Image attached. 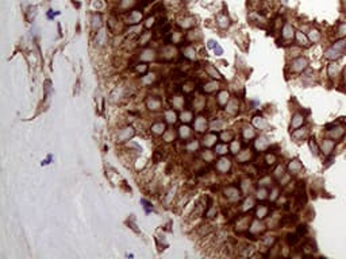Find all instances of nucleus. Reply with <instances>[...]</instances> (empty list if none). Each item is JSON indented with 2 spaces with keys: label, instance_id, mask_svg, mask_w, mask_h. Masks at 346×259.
Returning <instances> with one entry per match:
<instances>
[{
  "label": "nucleus",
  "instance_id": "obj_25",
  "mask_svg": "<svg viewBox=\"0 0 346 259\" xmlns=\"http://www.w3.org/2000/svg\"><path fill=\"white\" fill-rule=\"evenodd\" d=\"M307 231V228H305V225H300L299 228V234H304V232Z\"/></svg>",
  "mask_w": 346,
  "mask_h": 259
},
{
  "label": "nucleus",
  "instance_id": "obj_26",
  "mask_svg": "<svg viewBox=\"0 0 346 259\" xmlns=\"http://www.w3.org/2000/svg\"><path fill=\"white\" fill-rule=\"evenodd\" d=\"M237 148H239V144H238V143H234V146H233V153H237Z\"/></svg>",
  "mask_w": 346,
  "mask_h": 259
},
{
  "label": "nucleus",
  "instance_id": "obj_12",
  "mask_svg": "<svg viewBox=\"0 0 346 259\" xmlns=\"http://www.w3.org/2000/svg\"><path fill=\"white\" fill-rule=\"evenodd\" d=\"M266 212H268V209L265 207H261V208H258V210H257V217H265V215H266Z\"/></svg>",
  "mask_w": 346,
  "mask_h": 259
},
{
  "label": "nucleus",
  "instance_id": "obj_21",
  "mask_svg": "<svg viewBox=\"0 0 346 259\" xmlns=\"http://www.w3.org/2000/svg\"><path fill=\"white\" fill-rule=\"evenodd\" d=\"M208 72H210V73H211V74H212V77H218V78H219V77H221V76H219V73H218V72H216V70H214V69H212V67H211V66H210V67H208Z\"/></svg>",
  "mask_w": 346,
  "mask_h": 259
},
{
  "label": "nucleus",
  "instance_id": "obj_7",
  "mask_svg": "<svg viewBox=\"0 0 346 259\" xmlns=\"http://www.w3.org/2000/svg\"><path fill=\"white\" fill-rule=\"evenodd\" d=\"M329 76L331 78H334L335 76H337V65L335 64H330L329 66Z\"/></svg>",
  "mask_w": 346,
  "mask_h": 259
},
{
  "label": "nucleus",
  "instance_id": "obj_15",
  "mask_svg": "<svg viewBox=\"0 0 346 259\" xmlns=\"http://www.w3.org/2000/svg\"><path fill=\"white\" fill-rule=\"evenodd\" d=\"M288 242H289V244H296V243L299 242V237H297V235H289Z\"/></svg>",
  "mask_w": 346,
  "mask_h": 259
},
{
  "label": "nucleus",
  "instance_id": "obj_10",
  "mask_svg": "<svg viewBox=\"0 0 346 259\" xmlns=\"http://www.w3.org/2000/svg\"><path fill=\"white\" fill-rule=\"evenodd\" d=\"M300 167L302 166H300V163L297 161H293L291 165H289V169H291V171H293V173H296L297 170H300Z\"/></svg>",
  "mask_w": 346,
  "mask_h": 259
},
{
  "label": "nucleus",
  "instance_id": "obj_2",
  "mask_svg": "<svg viewBox=\"0 0 346 259\" xmlns=\"http://www.w3.org/2000/svg\"><path fill=\"white\" fill-rule=\"evenodd\" d=\"M332 147H334V142H332V140H324L323 144H322V150H323V153L326 154V155H329V154L331 153Z\"/></svg>",
  "mask_w": 346,
  "mask_h": 259
},
{
  "label": "nucleus",
  "instance_id": "obj_9",
  "mask_svg": "<svg viewBox=\"0 0 346 259\" xmlns=\"http://www.w3.org/2000/svg\"><path fill=\"white\" fill-rule=\"evenodd\" d=\"M335 130H337V131H332L331 135H332V138H335V139H339V138L343 135V128L342 127H338V128H335Z\"/></svg>",
  "mask_w": 346,
  "mask_h": 259
},
{
  "label": "nucleus",
  "instance_id": "obj_18",
  "mask_svg": "<svg viewBox=\"0 0 346 259\" xmlns=\"http://www.w3.org/2000/svg\"><path fill=\"white\" fill-rule=\"evenodd\" d=\"M310 38L312 40H318L319 39V34H318V31H311L310 32Z\"/></svg>",
  "mask_w": 346,
  "mask_h": 259
},
{
  "label": "nucleus",
  "instance_id": "obj_8",
  "mask_svg": "<svg viewBox=\"0 0 346 259\" xmlns=\"http://www.w3.org/2000/svg\"><path fill=\"white\" fill-rule=\"evenodd\" d=\"M296 38H297V40L300 42V45H304V46H307V45H308L307 38H305L304 35L302 34V32H297V34H296Z\"/></svg>",
  "mask_w": 346,
  "mask_h": 259
},
{
  "label": "nucleus",
  "instance_id": "obj_22",
  "mask_svg": "<svg viewBox=\"0 0 346 259\" xmlns=\"http://www.w3.org/2000/svg\"><path fill=\"white\" fill-rule=\"evenodd\" d=\"M283 171H284V169H283L281 166H280V167H277V170H276V175H277V177L283 175Z\"/></svg>",
  "mask_w": 346,
  "mask_h": 259
},
{
  "label": "nucleus",
  "instance_id": "obj_6",
  "mask_svg": "<svg viewBox=\"0 0 346 259\" xmlns=\"http://www.w3.org/2000/svg\"><path fill=\"white\" fill-rule=\"evenodd\" d=\"M303 120H304V119H303L302 115H295L293 121H292V127H293V128H295V127H299L300 124L303 123Z\"/></svg>",
  "mask_w": 346,
  "mask_h": 259
},
{
  "label": "nucleus",
  "instance_id": "obj_1",
  "mask_svg": "<svg viewBox=\"0 0 346 259\" xmlns=\"http://www.w3.org/2000/svg\"><path fill=\"white\" fill-rule=\"evenodd\" d=\"M345 47H346V42H345V40H339V42H337L332 47H330L329 50L326 51V57H327V58H330V59L339 58Z\"/></svg>",
  "mask_w": 346,
  "mask_h": 259
},
{
  "label": "nucleus",
  "instance_id": "obj_4",
  "mask_svg": "<svg viewBox=\"0 0 346 259\" xmlns=\"http://www.w3.org/2000/svg\"><path fill=\"white\" fill-rule=\"evenodd\" d=\"M218 167L222 170V171H226V170H229V167H230V162L227 161V159H221L218 163Z\"/></svg>",
  "mask_w": 346,
  "mask_h": 259
},
{
  "label": "nucleus",
  "instance_id": "obj_5",
  "mask_svg": "<svg viewBox=\"0 0 346 259\" xmlns=\"http://www.w3.org/2000/svg\"><path fill=\"white\" fill-rule=\"evenodd\" d=\"M292 35H293V30H292V27L289 26V24H287L283 30V37L284 38H292Z\"/></svg>",
  "mask_w": 346,
  "mask_h": 259
},
{
  "label": "nucleus",
  "instance_id": "obj_19",
  "mask_svg": "<svg viewBox=\"0 0 346 259\" xmlns=\"http://www.w3.org/2000/svg\"><path fill=\"white\" fill-rule=\"evenodd\" d=\"M216 150H218V151H216L218 154H224V153L227 151V147H226V146H218V147H216Z\"/></svg>",
  "mask_w": 346,
  "mask_h": 259
},
{
  "label": "nucleus",
  "instance_id": "obj_16",
  "mask_svg": "<svg viewBox=\"0 0 346 259\" xmlns=\"http://www.w3.org/2000/svg\"><path fill=\"white\" fill-rule=\"evenodd\" d=\"M338 34L339 35H346V23L341 24L339 28H338Z\"/></svg>",
  "mask_w": 346,
  "mask_h": 259
},
{
  "label": "nucleus",
  "instance_id": "obj_20",
  "mask_svg": "<svg viewBox=\"0 0 346 259\" xmlns=\"http://www.w3.org/2000/svg\"><path fill=\"white\" fill-rule=\"evenodd\" d=\"M253 135H254L253 130H251V128H246V131H245V136H246V138H251Z\"/></svg>",
  "mask_w": 346,
  "mask_h": 259
},
{
  "label": "nucleus",
  "instance_id": "obj_14",
  "mask_svg": "<svg viewBox=\"0 0 346 259\" xmlns=\"http://www.w3.org/2000/svg\"><path fill=\"white\" fill-rule=\"evenodd\" d=\"M310 147H311V150H312V153L316 155L318 151H319V148H318V146H316V143H315V140H314V139L310 140Z\"/></svg>",
  "mask_w": 346,
  "mask_h": 259
},
{
  "label": "nucleus",
  "instance_id": "obj_23",
  "mask_svg": "<svg viewBox=\"0 0 346 259\" xmlns=\"http://www.w3.org/2000/svg\"><path fill=\"white\" fill-rule=\"evenodd\" d=\"M266 161H268V163H273V162H275V155H268Z\"/></svg>",
  "mask_w": 346,
  "mask_h": 259
},
{
  "label": "nucleus",
  "instance_id": "obj_3",
  "mask_svg": "<svg viewBox=\"0 0 346 259\" xmlns=\"http://www.w3.org/2000/svg\"><path fill=\"white\" fill-rule=\"evenodd\" d=\"M305 65H307V62H305V59H303V58H300V59H297V61H295L293 62V69L295 70H303L305 67Z\"/></svg>",
  "mask_w": 346,
  "mask_h": 259
},
{
  "label": "nucleus",
  "instance_id": "obj_27",
  "mask_svg": "<svg viewBox=\"0 0 346 259\" xmlns=\"http://www.w3.org/2000/svg\"><path fill=\"white\" fill-rule=\"evenodd\" d=\"M345 81H346V69H345Z\"/></svg>",
  "mask_w": 346,
  "mask_h": 259
},
{
  "label": "nucleus",
  "instance_id": "obj_17",
  "mask_svg": "<svg viewBox=\"0 0 346 259\" xmlns=\"http://www.w3.org/2000/svg\"><path fill=\"white\" fill-rule=\"evenodd\" d=\"M257 197H258L260 200L265 198V197H266V190H265V189H261V190H258V192H257Z\"/></svg>",
  "mask_w": 346,
  "mask_h": 259
},
{
  "label": "nucleus",
  "instance_id": "obj_11",
  "mask_svg": "<svg viewBox=\"0 0 346 259\" xmlns=\"http://www.w3.org/2000/svg\"><path fill=\"white\" fill-rule=\"evenodd\" d=\"M227 100H229V93H227V92H222V93L219 94V103H221V104H224Z\"/></svg>",
  "mask_w": 346,
  "mask_h": 259
},
{
  "label": "nucleus",
  "instance_id": "obj_13",
  "mask_svg": "<svg viewBox=\"0 0 346 259\" xmlns=\"http://www.w3.org/2000/svg\"><path fill=\"white\" fill-rule=\"evenodd\" d=\"M219 26H221V27H227V26H229V19H227L226 16H221V18H219Z\"/></svg>",
  "mask_w": 346,
  "mask_h": 259
},
{
  "label": "nucleus",
  "instance_id": "obj_24",
  "mask_svg": "<svg viewBox=\"0 0 346 259\" xmlns=\"http://www.w3.org/2000/svg\"><path fill=\"white\" fill-rule=\"evenodd\" d=\"M214 51H215V53H218V55H219V54H222V53H223V50H222V49L219 47L218 45H216L215 47H214Z\"/></svg>",
  "mask_w": 346,
  "mask_h": 259
}]
</instances>
